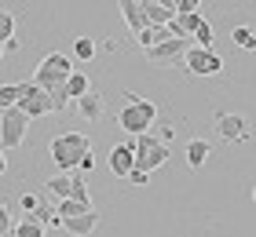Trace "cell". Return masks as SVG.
I'll return each mask as SVG.
<instances>
[{
    "instance_id": "1",
    "label": "cell",
    "mask_w": 256,
    "mask_h": 237,
    "mask_svg": "<svg viewBox=\"0 0 256 237\" xmlns=\"http://www.w3.org/2000/svg\"><path fill=\"white\" fill-rule=\"evenodd\" d=\"M158 121V106L150 102V99H139L136 91H124V106L118 110V124L124 128L128 135H146L150 128H154Z\"/></svg>"
},
{
    "instance_id": "2",
    "label": "cell",
    "mask_w": 256,
    "mask_h": 237,
    "mask_svg": "<svg viewBox=\"0 0 256 237\" xmlns=\"http://www.w3.org/2000/svg\"><path fill=\"white\" fill-rule=\"evenodd\" d=\"M48 153L55 161L59 172H77V164L84 153H92V139L84 132H62V135H52L48 142Z\"/></svg>"
},
{
    "instance_id": "3",
    "label": "cell",
    "mask_w": 256,
    "mask_h": 237,
    "mask_svg": "<svg viewBox=\"0 0 256 237\" xmlns=\"http://www.w3.org/2000/svg\"><path fill=\"white\" fill-rule=\"evenodd\" d=\"M44 197L48 201H84V205H92L88 183H84V175H77V172L52 175V179L44 183Z\"/></svg>"
},
{
    "instance_id": "4",
    "label": "cell",
    "mask_w": 256,
    "mask_h": 237,
    "mask_svg": "<svg viewBox=\"0 0 256 237\" xmlns=\"http://www.w3.org/2000/svg\"><path fill=\"white\" fill-rule=\"evenodd\" d=\"M132 153H136V168L139 172H158V168H165L168 157H172V146H165V142H158L154 135H136L132 139Z\"/></svg>"
},
{
    "instance_id": "5",
    "label": "cell",
    "mask_w": 256,
    "mask_h": 237,
    "mask_svg": "<svg viewBox=\"0 0 256 237\" xmlns=\"http://www.w3.org/2000/svg\"><path fill=\"white\" fill-rule=\"evenodd\" d=\"M70 73H74V62H70V55H62V51H48V55L40 58V66H37V73H33L30 84H37L40 91H52V88L66 84Z\"/></svg>"
},
{
    "instance_id": "6",
    "label": "cell",
    "mask_w": 256,
    "mask_h": 237,
    "mask_svg": "<svg viewBox=\"0 0 256 237\" xmlns=\"http://www.w3.org/2000/svg\"><path fill=\"white\" fill-rule=\"evenodd\" d=\"M26 132H30V121L15 110V106L0 113V150H4V153L18 150L22 142H26Z\"/></svg>"
},
{
    "instance_id": "7",
    "label": "cell",
    "mask_w": 256,
    "mask_h": 237,
    "mask_svg": "<svg viewBox=\"0 0 256 237\" xmlns=\"http://www.w3.org/2000/svg\"><path fill=\"white\" fill-rule=\"evenodd\" d=\"M183 66H187V73H194V77H216L220 69H224V58H220L212 47H187L183 51Z\"/></svg>"
},
{
    "instance_id": "8",
    "label": "cell",
    "mask_w": 256,
    "mask_h": 237,
    "mask_svg": "<svg viewBox=\"0 0 256 237\" xmlns=\"http://www.w3.org/2000/svg\"><path fill=\"white\" fill-rule=\"evenodd\" d=\"M15 110L26 117V121H37V117H44V113H52V106H48V91H40L37 84H22V91H18V102H15Z\"/></svg>"
},
{
    "instance_id": "9",
    "label": "cell",
    "mask_w": 256,
    "mask_h": 237,
    "mask_svg": "<svg viewBox=\"0 0 256 237\" xmlns=\"http://www.w3.org/2000/svg\"><path fill=\"white\" fill-rule=\"evenodd\" d=\"M216 135L224 142H246L249 139V121L242 113H216Z\"/></svg>"
},
{
    "instance_id": "10",
    "label": "cell",
    "mask_w": 256,
    "mask_h": 237,
    "mask_svg": "<svg viewBox=\"0 0 256 237\" xmlns=\"http://www.w3.org/2000/svg\"><path fill=\"white\" fill-rule=\"evenodd\" d=\"M187 40H161V44H154V47H150V51H143L146 58H150V62H158V66H165V62H176V58H183V51H187Z\"/></svg>"
},
{
    "instance_id": "11",
    "label": "cell",
    "mask_w": 256,
    "mask_h": 237,
    "mask_svg": "<svg viewBox=\"0 0 256 237\" xmlns=\"http://www.w3.org/2000/svg\"><path fill=\"white\" fill-rule=\"evenodd\" d=\"M136 168V153H132V142H118V146H110V172L124 179L128 172Z\"/></svg>"
},
{
    "instance_id": "12",
    "label": "cell",
    "mask_w": 256,
    "mask_h": 237,
    "mask_svg": "<svg viewBox=\"0 0 256 237\" xmlns=\"http://www.w3.org/2000/svg\"><path fill=\"white\" fill-rule=\"evenodd\" d=\"M74 106H77L80 121H88V124H99L102 113H106V99H102V95H96V91H88L84 99H77Z\"/></svg>"
},
{
    "instance_id": "13",
    "label": "cell",
    "mask_w": 256,
    "mask_h": 237,
    "mask_svg": "<svg viewBox=\"0 0 256 237\" xmlns=\"http://www.w3.org/2000/svg\"><path fill=\"white\" fill-rule=\"evenodd\" d=\"M59 227L66 230V234H74V237H88L92 230L99 227V212L92 208V212H84V216H74V219H62Z\"/></svg>"
},
{
    "instance_id": "14",
    "label": "cell",
    "mask_w": 256,
    "mask_h": 237,
    "mask_svg": "<svg viewBox=\"0 0 256 237\" xmlns=\"http://www.w3.org/2000/svg\"><path fill=\"white\" fill-rule=\"evenodd\" d=\"M118 11H121V18L128 22V29H132V33H143V29H146L143 0H121V4H118Z\"/></svg>"
},
{
    "instance_id": "15",
    "label": "cell",
    "mask_w": 256,
    "mask_h": 237,
    "mask_svg": "<svg viewBox=\"0 0 256 237\" xmlns=\"http://www.w3.org/2000/svg\"><path fill=\"white\" fill-rule=\"evenodd\" d=\"M143 15H146V26H161L165 29L172 22V4H161V0H143Z\"/></svg>"
},
{
    "instance_id": "16",
    "label": "cell",
    "mask_w": 256,
    "mask_h": 237,
    "mask_svg": "<svg viewBox=\"0 0 256 237\" xmlns=\"http://www.w3.org/2000/svg\"><path fill=\"white\" fill-rule=\"evenodd\" d=\"M66 95H70V102H77V99H84V95L92 91V80H88V73L84 69H74V73L66 77Z\"/></svg>"
},
{
    "instance_id": "17",
    "label": "cell",
    "mask_w": 256,
    "mask_h": 237,
    "mask_svg": "<svg viewBox=\"0 0 256 237\" xmlns=\"http://www.w3.org/2000/svg\"><path fill=\"white\" fill-rule=\"evenodd\" d=\"M205 161H208V142H205V139H190V142H187V164L198 172Z\"/></svg>"
},
{
    "instance_id": "18",
    "label": "cell",
    "mask_w": 256,
    "mask_h": 237,
    "mask_svg": "<svg viewBox=\"0 0 256 237\" xmlns=\"http://www.w3.org/2000/svg\"><path fill=\"white\" fill-rule=\"evenodd\" d=\"M11 237H44V227L33 216H22L15 227H11Z\"/></svg>"
},
{
    "instance_id": "19",
    "label": "cell",
    "mask_w": 256,
    "mask_h": 237,
    "mask_svg": "<svg viewBox=\"0 0 256 237\" xmlns=\"http://www.w3.org/2000/svg\"><path fill=\"white\" fill-rule=\"evenodd\" d=\"M161 40H168V33L161 29V26H146L143 33H136V44L143 47V51H150L154 44H161Z\"/></svg>"
},
{
    "instance_id": "20",
    "label": "cell",
    "mask_w": 256,
    "mask_h": 237,
    "mask_svg": "<svg viewBox=\"0 0 256 237\" xmlns=\"http://www.w3.org/2000/svg\"><path fill=\"white\" fill-rule=\"evenodd\" d=\"M84 212H92V205H84V201H55L59 219H74V216H84Z\"/></svg>"
},
{
    "instance_id": "21",
    "label": "cell",
    "mask_w": 256,
    "mask_h": 237,
    "mask_svg": "<svg viewBox=\"0 0 256 237\" xmlns=\"http://www.w3.org/2000/svg\"><path fill=\"white\" fill-rule=\"evenodd\" d=\"M33 219H37V223H40L44 230H48V227H59V223H62L59 216H55V205H52L48 197H44L40 205H37V212H33Z\"/></svg>"
},
{
    "instance_id": "22",
    "label": "cell",
    "mask_w": 256,
    "mask_h": 237,
    "mask_svg": "<svg viewBox=\"0 0 256 237\" xmlns=\"http://www.w3.org/2000/svg\"><path fill=\"white\" fill-rule=\"evenodd\" d=\"M8 40H15V11L0 7V44H8Z\"/></svg>"
},
{
    "instance_id": "23",
    "label": "cell",
    "mask_w": 256,
    "mask_h": 237,
    "mask_svg": "<svg viewBox=\"0 0 256 237\" xmlns=\"http://www.w3.org/2000/svg\"><path fill=\"white\" fill-rule=\"evenodd\" d=\"M230 40H234L242 51H252V47H256V37H252L249 26H234V29H230Z\"/></svg>"
},
{
    "instance_id": "24",
    "label": "cell",
    "mask_w": 256,
    "mask_h": 237,
    "mask_svg": "<svg viewBox=\"0 0 256 237\" xmlns=\"http://www.w3.org/2000/svg\"><path fill=\"white\" fill-rule=\"evenodd\" d=\"M18 91H22V84H0V113L18 102Z\"/></svg>"
},
{
    "instance_id": "25",
    "label": "cell",
    "mask_w": 256,
    "mask_h": 237,
    "mask_svg": "<svg viewBox=\"0 0 256 237\" xmlns=\"http://www.w3.org/2000/svg\"><path fill=\"white\" fill-rule=\"evenodd\" d=\"M74 55L84 58V62H92V58H96V40H92V37H77L74 40Z\"/></svg>"
},
{
    "instance_id": "26",
    "label": "cell",
    "mask_w": 256,
    "mask_h": 237,
    "mask_svg": "<svg viewBox=\"0 0 256 237\" xmlns=\"http://www.w3.org/2000/svg\"><path fill=\"white\" fill-rule=\"evenodd\" d=\"M194 47H212V26H208V22H202V26L194 29Z\"/></svg>"
},
{
    "instance_id": "27",
    "label": "cell",
    "mask_w": 256,
    "mask_h": 237,
    "mask_svg": "<svg viewBox=\"0 0 256 237\" xmlns=\"http://www.w3.org/2000/svg\"><path fill=\"white\" fill-rule=\"evenodd\" d=\"M40 201H44V194H26V190H22V197H18V205H22V216H33Z\"/></svg>"
},
{
    "instance_id": "28",
    "label": "cell",
    "mask_w": 256,
    "mask_h": 237,
    "mask_svg": "<svg viewBox=\"0 0 256 237\" xmlns=\"http://www.w3.org/2000/svg\"><path fill=\"white\" fill-rule=\"evenodd\" d=\"M11 227H15V219H11V208L4 205V201H0V237H8Z\"/></svg>"
},
{
    "instance_id": "29",
    "label": "cell",
    "mask_w": 256,
    "mask_h": 237,
    "mask_svg": "<svg viewBox=\"0 0 256 237\" xmlns=\"http://www.w3.org/2000/svg\"><path fill=\"white\" fill-rule=\"evenodd\" d=\"M150 135H154L158 142H165V146H168V142H172V139H176V128H172V124H161V128H158V132H150Z\"/></svg>"
},
{
    "instance_id": "30",
    "label": "cell",
    "mask_w": 256,
    "mask_h": 237,
    "mask_svg": "<svg viewBox=\"0 0 256 237\" xmlns=\"http://www.w3.org/2000/svg\"><path fill=\"white\" fill-rule=\"evenodd\" d=\"M198 11V0H180V4H172V15H194Z\"/></svg>"
},
{
    "instance_id": "31",
    "label": "cell",
    "mask_w": 256,
    "mask_h": 237,
    "mask_svg": "<svg viewBox=\"0 0 256 237\" xmlns=\"http://www.w3.org/2000/svg\"><path fill=\"white\" fill-rule=\"evenodd\" d=\"M124 179L132 183V186H146V179H150V175H146V172H139V168H132V172L124 175Z\"/></svg>"
},
{
    "instance_id": "32",
    "label": "cell",
    "mask_w": 256,
    "mask_h": 237,
    "mask_svg": "<svg viewBox=\"0 0 256 237\" xmlns=\"http://www.w3.org/2000/svg\"><path fill=\"white\" fill-rule=\"evenodd\" d=\"M99 51H106V55H114V51H118V40H114V37H106L102 44H96V55H99Z\"/></svg>"
},
{
    "instance_id": "33",
    "label": "cell",
    "mask_w": 256,
    "mask_h": 237,
    "mask_svg": "<svg viewBox=\"0 0 256 237\" xmlns=\"http://www.w3.org/2000/svg\"><path fill=\"white\" fill-rule=\"evenodd\" d=\"M92 164H96V157H92V153H84V157H80V164H77V168H80V172H88Z\"/></svg>"
},
{
    "instance_id": "34",
    "label": "cell",
    "mask_w": 256,
    "mask_h": 237,
    "mask_svg": "<svg viewBox=\"0 0 256 237\" xmlns=\"http://www.w3.org/2000/svg\"><path fill=\"white\" fill-rule=\"evenodd\" d=\"M4 172H8V153L0 150V179H4Z\"/></svg>"
},
{
    "instance_id": "35",
    "label": "cell",
    "mask_w": 256,
    "mask_h": 237,
    "mask_svg": "<svg viewBox=\"0 0 256 237\" xmlns=\"http://www.w3.org/2000/svg\"><path fill=\"white\" fill-rule=\"evenodd\" d=\"M0 58H4V47H0Z\"/></svg>"
}]
</instances>
